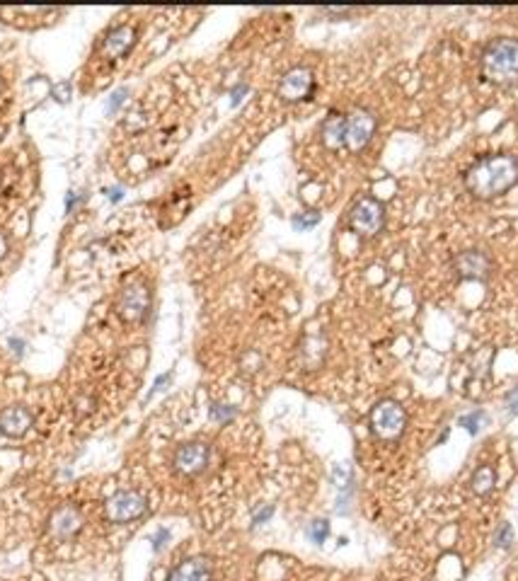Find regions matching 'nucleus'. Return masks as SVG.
Masks as SVG:
<instances>
[{
	"mask_svg": "<svg viewBox=\"0 0 518 581\" xmlns=\"http://www.w3.org/2000/svg\"><path fill=\"white\" fill-rule=\"evenodd\" d=\"M150 293L143 284L123 286L119 298H116V313L123 322H140L148 313Z\"/></svg>",
	"mask_w": 518,
	"mask_h": 581,
	"instance_id": "nucleus-4",
	"label": "nucleus"
},
{
	"mask_svg": "<svg viewBox=\"0 0 518 581\" xmlns=\"http://www.w3.org/2000/svg\"><path fill=\"white\" fill-rule=\"evenodd\" d=\"M272 514H274V507H267V509H262V511H259V514L255 516V519H252V524H255V526H259V524H262V521H267V519H269V516H272Z\"/></svg>",
	"mask_w": 518,
	"mask_h": 581,
	"instance_id": "nucleus-23",
	"label": "nucleus"
},
{
	"mask_svg": "<svg viewBox=\"0 0 518 581\" xmlns=\"http://www.w3.org/2000/svg\"><path fill=\"white\" fill-rule=\"evenodd\" d=\"M480 63L487 83L499 87L518 85V39H494L485 46Z\"/></svg>",
	"mask_w": 518,
	"mask_h": 581,
	"instance_id": "nucleus-2",
	"label": "nucleus"
},
{
	"mask_svg": "<svg viewBox=\"0 0 518 581\" xmlns=\"http://www.w3.org/2000/svg\"><path fill=\"white\" fill-rule=\"evenodd\" d=\"M313 90V73L308 68H293L284 75L279 85V95L288 99V102H298L305 99Z\"/></svg>",
	"mask_w": 518,
	"mask_h": 581,
	"instance_id": "nucleus-9",
	"label": "nucleus"
},
{
	"mask_svg": "<svg viewBox=\"0 0 518 581\" xmlns=\"http://www.w3.org/2000/svg\"><path fill=\"white\" fill-rule=\"evenodd\" d=\"M123 95H126V90H119V92H114V95H111V99H109V111H114L116 107H119V104L123 102Z\"/></svg>",
	"mask_w": 518,
	"mask_h": 581,
	"instance_id": "nucleus-24",
	"label": "nucleus"
},
{
	"mask_svg": "<svg viewBox=\"0 0 518 581\" xmlns=\"http://www.w3.org/2000/svg\"><path fill=\"white\" fill-rule=\"evenodd\" d=\"M49 528H51V533H54L56 538H73L75 533L82 528V516H80L78 509L63 507V509H58V511L51 514Z\"/></svg>",
	"mask_w": 518,
	"mask_h": 581,
	"instance_id": "nucleus-12",
	"label": "nucleus"
},
{
	"mask_svg": "<svg viewBox=\"0 0 518 581\" xmlns=\"http://www.w3.org/2000/svg\"><path fill=\"white\" fill-rule=\"evenodd\" d=\"M133 42H136V32L131 27H116L104 39V51H107V56H123L133 46Z\"/></svg>",
	"mask_w": 518,
	"mask_h": 581,
	"instance_id": "nucleus-14",
	"label": "nucleus"
},
{
	"mask_svg": "<svg viewBox=\"0 0 518 581\" xmlns=\"http://www.w3.org/2000/svg\"><path fill=\"white\" fill-rule=\"evenodd\" d=\"M245 92H247V87H245V85H240L238 90H235V95H233V104H240V99H243Z\"/></svg>",
	"mask_w": 518,
	"mask_h": 581,
	"instance_id": "nucleus-25",
	"label": "nucleus"
},
{
	"mask_svg": "<svg viewBox=\"0 0 518 581\" xmlns=\"http://www.w3.org/2000/svg\"><path fill=\"white\" fill-rule=\"evenodd\" d=\"M209 465V446L204 443H187L175 453V467L182 475H197Z\"/></svg>",
	"mask_w": 518,
	"mask_h": 581,
	"instance_id": "nucleus-10",
	"label": "nucleus"
},
{
	"mask_svg": "<svg viewBox=\"0 0 518 581\" xmlns=\"http://www.w3.org/2000/svg\"><path fill=\"white\" fill-rule=\"evenodd\" d=\"M453 267H456V274L461 279H487L492 272V260L487 252L482 250H465L461 255L456 257V262H453Z\"/></svg>",
	"mask_w": 518,
	"mask_h": 581,
	"instance_id": "nucleus-8",
	"label": "nucleus"
},
{
	"mask_svg": "<svg viewBox=\"0 0 518 581\" xmlns=\"http://www.w3.org/2000/svg\"><path fill=\"white\" fill-rule=\"evenodd\" d=\"M327 533H329V524H327V521H322V519H317V521H313V524L308 526V536L317 545H320L322 540L327 538Z\"/></svg>",
	"mask_w": 518,
	"mask_h": 581,
	"instance_id": "nucleus-17",
	"label": "nucleus"
},
{
	"mask_svg": "<svg viewBox=\"0 0 518 581\" xmlns=\"http://www.w3.org/2000/svg\"><path fill=\"white\" fill-rule=\"evenodd\" d=\"M320 223V214H315V211H310V214H303V216H296L293 218V226L296 228H313Z\"/></svg>",
	"mask_w": 518,
	"mask_h": 581,
	"instance_id": "nucleus-19",
	"label": "nucleus"
},
{
	"mask_svg": "<svg viewBox=\"0 0 518 581\" xmlns=\"http://www.w3.org/2000/svg\"><path fill=\"white\" fill-rule=\"evenodd\" d=\"M167 581H211V562L206 557H192L170 574Z\"/></svg>",
	"mask_w": 518,
	"mask_h": 581,
	"instance_id": "nucleus-13",
	"label": "nucleus"
},
{
	"mask_svg": "<svg viewBox=\"0 0 518 581\" xmlns=\"http://www.w3.org/2000/svg\"><path fill=\"white\" fill-rule=\"evenodd\" d=\"M482 416H485L482 412H473V414L463 416V419H461V424H463V426H468L470 433H478V431H480V421H482Z\"/></svg>",
	"mask_w": 518,
	"mask_h": 581,
	"instance_id": "nucleus-21",
	"label": "nucleus"
},
{
	"mask_svg": "<svg viewBox=\"0 0 518 581\" xmlns=\"http://www.w3.org/2000/svg\"><path fill=\"white\" fill-rule=\"evenodd\" d=\"M375 131V119L370 111H354V114L346 119V133H344V143L349 145V150H361L368 145L370 136Z\"/></svg>",
	"mask_w": 518,
	"mask_h": 581,
	"instance_id": "nucleus-7",
	"label": "nucleus"
},
{
	"mask_svg": "<svg viewBox=\"0 0 518 581\" xmlns=\"http://www.w3.org/2000/svg\"><path fill=\"white\" fill-rule=\"evenodd\" d=\"M494 482H497V472H494V467H490V465H482L480 470L473 475V489L478 492V494L492 492Z\"/></svg>",
	"mask_w": 518,
	"mask_h": 581,
	"instance_id": "nucleus-16",
	"label": "nucleus"
},
{
	"mask_svg": "<svg viewBox=\"0 0 518 581\" xmlns=\"http://www.w3.org/2000/svg\"><path fill=\"white\" fill-rule=\"evenodd\" d=\"M111 524H128L145 514V499L138 492H116L104 507Z\"/></svg>",
	"mask_w": 518,
	"mask_h": 581,
	"instance_id": "nucleus-6",
	"label": "nucleus"
},
{
	"mask_svg": "<svg viewBox=\"0 0 518 581\" xmlns=\"http://www.w3.org/2000/svg\"><path fill=\"white\" fill-rule=\"evenodd\" d=\"M344 133H346V116L332 114L329 119L322 124V143L327 148H339L344 143Z\"/></svg>",
	"mask_w": 518,
	"mask_h": 581,
	"instance_id": "nucleus-15",
	"label": "nucleus"
},
{
	"mask_svg": "<svg viewBox=\"0 0 518 581\" xmlns=\"http://www.w3.org/2000/svg\"><path fill=\"white\" fill-rule=\"evenodd\" d=\"M121 194H123L121 189H111V194H109V197H111V201H119V199H121Z\"/></svg>",
	"mask_w": 518,
	"mask_h": 581,
	"instance_id": "nucleus-28",
	"label": "nucleus"
},
{
	"mask_svg": "<svg viewBox=\"0 0 518 581\" xmlns=\"http://www.w3.org/2000/svg\"><path fill=\"white\" fill-rule=\"evenodd\" d=\"M211 416H214L216 421H226L231 419V416H235V409L231 404H214V407H211Z\"/></svg>",
	"mask_w": 518,
	"mask_h": 581,
	"instance_id": "nucleus-20",
	"label": "nucleus"
},
{
	"mask_svg": "<svg viewBox=\"0 0 518 581\" xmlns=\"http://www.w3.org/2000/svg\"><path fill=\"white\" fill-rule=\"evenodd\" d=\"M518 184V160L514 155H487L465 172V187L478 199H497Z\"/></svg>",
	"mask_w": 518,
	"mask_h": 581,
	"instance_id": "nucleus-1",
	"label": "nucleus"
},
{
	"mask_svg": "<svg viewBox=\"0 0 518 581\" xmlns=\"http://www.w3.org/2000/svg\"><path fill=\"white\" fill-rule=\"evenodd\" d=\"M10 346H13L17 354H22V346H25V342H22V339H10Z\"/></svg>",
	"mask_w": 518,
	"mask_h": 581,
	"instance_id": "nucleus-26",
	"label": "nucleus"
},
{
	"mask_svg": "<svg viewBox=\"0 0 518 581\" xmlns=\"http://www.w3.org/2000/svg\"><path fill=\"white\" fill-rule=\"evenodd\" d=\"M407 426V412L395 400H382L370 412V429L382 441H395Z\"/></svg>",
	"mask_w": 518,
	"mask_h": 581,
	"instance_id": "nucleus-3",
	"label": "nucleus"
},
{
	"mask_svg": "<svg viewBox=\"0 0 518 581\" xmlns=\"http://www.w3.org/2000/svg\"><path fill=\"white\" fill-rule=\"evenodd\" d=\"M5 252H8V243H5V238L0 236V260L5 257Z\"/></svg>",
	"mask_w": 518,
	"mask_h": 581,
	"instance_id": "nucleus-27",
	"label": "nucleus"
},
{
	"mask_svg": "<svg viewBox=\"0 0 518 581\" xmlns=\"http://www.w3.org/2000/svg\"><path fill=\"white\" fill-rule=\"evenodd\" d=\"M382 218H385V214H382L380 201H375L370 197L356 201L349 214V223L358 236H375V233H380Z\"/></svg>",
	"mask_w": 518,
	"mask_h": 581,
	"instance_id": "nucleus-5",
	"label": "nucleus"
},
{
	"mask_svg": "<svg viewBox=\"0 0 518 581\" xmlns=\"http://www.w3.org/2000/svg\"><path fill=\"white\" fill-rule=\"evenodd\" d=\"M511 540H514V531H511L509 524H502V528L497 531V536H494V545H497V548H509Z\"/></svg>",
	"mask_w": 518,
	"mask_h": 581,
	"instance_id": "nucleus-18",
	"label": "nucleus"
},
{
	"mask_svg": "<svg viewBox=\"0 0 518 581\" xmlns=\"http://www.w3.org/2000/svg\"><path fill=\"white\" fill-rule=\"evenodd\" d=\"M29 426H32V414H29L25 407H20V404L0 412V431H3L5 436L20 438L25 436Z\"/></svg>",
	"mask_w": 518,
	"mask_h": 581,
	"instance_id": "nucleus-11",
	"label": "nucleus"
},
{
	"mask_svg": "<svg viewBox=\"0 0 518 581\" xmlns=\"http://www.w3.org/2000/svg\"><path fill=\"white\" fill-rule=\"evenodd\" d=\"M167 538H170V533L165 531V528H160V531H158V536L153 538V548H155V550H162V545H165V540H167Z\"/></svg>",
	"mask_w": 518,
	"mask_h": 581,
	"instance_id": "nucleus-22",
	"label": "nucleus"
}]
</instances>
